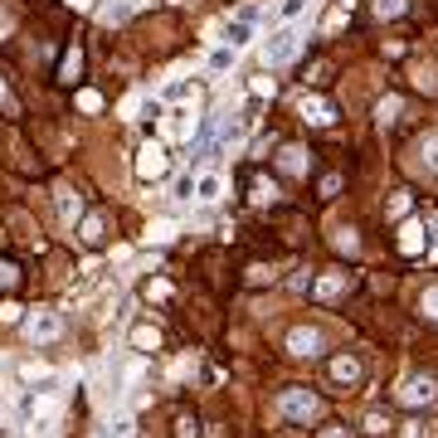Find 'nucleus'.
<instances>
[{
  "label": "nucleus",
  "mask_w": 438,
  "mask_h": 438,
  "mask_svg": "<svg viewBox=\"0 0 438 438\" xmlns=\"http://www.w3.org/2000/svg\"><path fill=\"white\" fill-rule=\"evenodd\" d=\"M336 248H341V253H355L360 243H355V234H351V229H341V234H336Z\"/></svg>",
  "instance_id": "23"
},
{
  "label": "nucleus",
  "mask_w": 438,
  "mask_h": 438,
  "mask_svg": "<svg viewBox=\"0 0 438 438\" xmlns=\"http://www.w3.org/2000/svg\"><path fill=\"white\" fill-rule=\"evenodd\" d=\"M400 438H438V424H429V419H409V424L400 429Z\"/></svg>",
  "instance_id": "12"
},
{
  "label": "nucleus",
  "mask_w": 438,
  "mask_h": 438,
  "mask_svg": "<svg viewBox=\"0 0 438 438\" xmlns=\"http://www.w3.org/2000/svg\"><path fill=\"white\" fill-rule=\"evenodd\" d=\"M390 424H385V414H365V434H385Z\"/></svg>",
  "instance_id": "26"
},
{
  "label": "nucleus",
  "mask_w": 438,
  "mask_h": 438,
  "mask_svg": "<svg viewBox=\"0 0 438 438\" xmlns=\"http://www.w3.org/2000/svg\"><path fill=\"white\" fill-rule=\"evenodd\" d=\"M395 112H400V98H385V103L375 108V117H380V122H395Z\"/></svg>",
  "instance_id": "22"
},
{
  "label": "nucleus",
  "mask_w": 438,
  "mask_h": 438,
  "mask_svg": "<svg viewBox=\"0 0 438 438\" xmlns=\"http://www.w3.org/2000/svg\"><path fill=\"white\" fill-rule=\"evenodd\" d=\"M302 117H307L312 127H331V122H336V108L322 103V98H302Z\"/></svg>",
  "instance_id": "8"
},
{
  "label": "nucleus",
  "mask_w": 438,
  "mask_h": 438,
  "mask_svg": "<svg viewBox=\"0 0 438 438\" xmlns=\"http://www.w3.org/2000/svg\"><path fill=\"white\" fill-rule=\"evenodd\" d=\"M24 336H29L34 346H49V341L64 336V317H59L54 307H34V312L24 317Z\"/></svg>",
  "instance_id": "1"
},
{
  "label": "nucleus",
  "mask_w": 438,
  "mask_h": 438,
  "mask_svg": "<svg viewBox=\"0 0 438 438\" xmlns=\"http://www.w3.org/2000/svg\"><path fill=\"white\" fill-rule=\"evenodd\" d=\"M400 248L414 258V253H424V224H404L400 229Z\"/></svg>",
  "instance_id": "9"
},
{
  "label": "nucleus",
  "mask_w": 438,
  "mask_h": 438,
  "mask_svg": "<svg viewBox=\"0 0 438 438\" xmlns=\"http://www.w3.org/2000/svg\"><path fill=\"white\" fill-rule=\"evenodd\" d=\"M302 5H307V0H283V20H292V15H297Z\"/></svg>",
  "instance_id": "33"
},
{
  "label": "nucleus",
  "mask_w": 438,
  "mask_h": 438,
  "mask_svg": "<svg viewBox=\"0 0 438 438\" xmlns=\"http://www.w3.org/2000/svg\"><path fill=\"white\" fill-rule=\"evenodd\" d=\"M59 215H64V219H69V224H73V219L83 215V200H78L73 190H59Z\"/></svg>",
  "instance_id": "11"
},
{
  "label": "nucleus",
  "mask_w": 438,
  "mask_h": 438,
  "mask_svg": "<svg viewBox=\"0 0 438 438\" xmlns=\"http://www.w3.org/2000/svg\"><path fill=\"white\" fill-rule=\"evenodd\" d=\"M103 438H108V434H103Z\"/></svg>",
  "instance_id": "38"
},
{
  "label": "nucleus",
  "mask_w": 438,
  "mask_h": 438,
  "mask_svg": "<svg viewBox=\"0 0 438 438\" xmlns=\"http://www.w3.org/2000/svg\"><path fill=\"white\" fill-rule=\"evenodd\" d=\"M20 312H24V307H15V302H5V307H0V322H20Z\"/></svg>",
  "instance_id": "32"
},
{
  "label": "nucleus",
  "mask_w": 438,
  "mask_h": 438,
  "mask_svg": "<svg viewBox=\"0 0 438 438\" xmlns=\"http://www.w3.org/2000/svg\"><path fill=\"white\" fill-rule=\"evenodd\" d=\"M15 278H20L15 263H0V288H15Z\"/></svg>",
  "instance_id": "30"
},
{
  "label": "nucleus",
  "mask_w": 438,
  "mask_h": 438,
  "mask_svg": "<svg viewBox=\"0 0 438 438\" xmlns=\"http://www.w3.org/2000/svg\"><path fill=\"white\" fill-rule=\"evenodd\" d=\"M297 44H302V34H297V29H278V34L268 39L263 59H268V64H288V59L297 54Z\"/></svg>",
  "instance_id": "4"
},
{
  "label": "nucleus",
  "mask_w": 438,
  "mask_h": 438,
  "mask_svg": "<svg viewBox=\"0 0 438 438\" xmlns=\"http://www.w3.org/2000/svg\"><path fill=\"white\" fill-rule=\"evenodd\" d=\"M253 93L258 98H273V78H253Z\"/></svg>",
  "instance_id": "31"
},
{
  "label": "nucleus",
  "mask_w": 438,
  "mask_h": 438,
  "mask_svg": "<svg viewBox=\"0 0 438 438\" xmlns=\"http://www.w3.org/2000/svg\"><path fill=\"white\" fill-rule=\"evenodd\" d=\"M190 195H195V181L181 176V181H176V200H190Z\"/></svg>",
  "instance_id": "24"
},
{
  "label": "nucleus",
  "mask_w": 438,
  "mask_h": 438,
  "mask_svg": "<svg viewBox=\"0 0 438 438\" xmlns=\"http://www.w3.org/2000/svg\"><path fill=\"white\" fill-rule=\"evenodd\" d=\"M69 5H73V10H93V0H69Z\"/></svg>",
  "instance_id": "35"
},
{
  "label": "nucleus",
  "mask_w": 438,
  "mask_h": 438,
  "mask_svg": "<svg viewBox=\"0 0 438 438\" xmlns=\"http://www.w3.org/2000/svg\"><path fill=\"white\" fill-rule=\"evenodd\" d=\"M341 288H346V273H327V278H317V288H312V292H317V297H336Z\"/></svg>",
  "instance_id": "14"
},
{
  "label": "nucleus",
  "mask_w": 438,
  "mask_h": 438,
  "mask_svg": "<svg viewBox=\"0 0 438 438\" xmlns=\"http://www.w3.org/2000/svg\"><path fill=\"white\" fill-rule=\"evenodd\" d=\"M146 239H151V243H171V239H176V224H171V219H161V224H151V234H146Z\"/></svg>",
  "instance_id": "19"
},
{
  "label": "nucleus",
  "mask_w": 438,
  "mask_h": 438,
  "mask_svg": "<svg viewBox=\"0 0 438 438\" xmlns=\"http://www.w3.org/2000/svg\"><path fill=\"white\" fill-rule=\"evenodd\" d=\"M0 108H10V98H5V83H0Z\"/></svg>",
  "instance_id": "36"
},
{
  "label": "nucleus",
  "mask_w": 438,
  "mask_h": 438,
  "mask_svg": "<svg viewBox=\"0 0 438 438\" xmlns=\"http://www.w3.org/2000/svg\"><path fill=\"white\" fill-rule=\"evenodd\" d=\"M176 429H181V438H195V419H181Z\"/></svg>",
  "instance_id": "34"
},
{
  "label": "nucleus",
  "mask_w": 438,
  "mask_h": 438,
  "mask_svg": "<svg viewBox=\"0 0 438 438\" xmlns=\"http://www.w3.org/2000/svg\"><path fill=\"white\" fill-rule=\"evenodd\" d=\"M278 409H283L288 419H297V424H307V419H317V414H322V400L292 385V390H283V395H278Z\"/></svg>",
  "instance_id": "2"
},
{
  "label": "nucleus",
  "mask_w": 438,
  "mask_h": 438,
  "mask_svg": "<svg viewBox=\"0 0 438 438\" xmlns=\"http://www.w3.org/2000/svg\"><path fill=\"white\" fill-rule=\"evenodd\" d=\"M195 195H200V200H219V176H205V181L195 185Z\"/></svg>",
  "instance_id": "20"
},
{
  "label": "nucleus",
  "mask_w": 438,
  "mask_h": 438,
  "mask_svg": "<svg viewBox=\"0 0 438 438\" xmlns=\"http://www.w3.org/2000/svg\"><path fill=\"white\" fill-rule=\"evenodd\" d=\"M78 69H83V54L73 49V54H64V64H59V78H64V83H73V78H78Z\"/></svg>",
  "instance_id": "16"
},
{
  "label": "nucleus",
  "mask_w": 438,
  "mask_h": 438,
  "mask_svg": "<svg viewBox=\"0 0 438 438\" xmlns=\"http://www.w3.org/2000/svg\"><path fill=\"white\" fill-rule=\"evenodd\" d=\"M229 64H234V49H215V54H210V69H215V73H224Z\"/></svg>",
  "instance_id": "21"
},
{
  "label": "nucleus",
  "mask_w": 438,
  "mask_h": 438,
  "mask_svg": "<svg viewBox=\"0 0 438 438\" xmlns=\"http://www.w3.org/2000/svg\"><path fill=\"white\" fill-rule=\"evenodd\" d=\"M248 24H253V20H248V15H239V20H234V24H229V49H243V44H248V34H253V29H248Z\"/></svg>",
  "instance_id": "10"
},
{
  "label": "nucleus",
  "mask_w": 438,
  "mask_h": 438,
  "mask_svg": "<svg viewBox=\"0 0 438 438\" xmlns=\"http://www.w3.org/2000/svg\"><path fill=\"white\" fill-rule=\"evenodd\" d=\"M360 375H365V365H360L355 355H336V360H331V380H341V385H360Z\"/></svg>",
  "instance_id": "7"
},
{
  "label": "nucleus",
  "mask_w": 438,
  "mask_h": 438,
  "mask_svg": "<svg viewBox=\"0 0 438 438\" xmlns=\"http://www.w3.org/2000/svg\"><path fill=\"white\" fill-rule=\"evenodd\" d=\"M434 395H438V380H434V375H409V380L400 385V404H409V409L429 404Z\"/></svg>",
  "instance_id": "3"
},
{
  "label": "nucleus",
  "mask_w": 438,
  "mask_h": 438,
  "mask_svg": "<svg viewBox=\"0 0 438 438\" xmlns=\"http://www.w3.org/2000/svg\"><path fill=\"white\" fill-rule=\"evenodd\" d=\"M136 176H141V181H161V176H166V151H161L156 141H146V146L136 151Z\"/></svg>",
  "instance_id": "5"
},
{
  "label": "nucleus",
  "mask_w": 438,
  "mask_h": 438,
  "mask_svg": "<svg viewBox=\"0 0 438 438\" xmlns=\"http://www.w3.org/2000/svg\"><path fill=\"white\" fill-rule=\"evenodd\" d=\"M404 0H375V15H400Z\"/></svg>",
  "instance_id": "27"
},
{
  "label": "nucleus",
  "mask_w": 438,
  "mask_h": 438,
  "mask_svg": "<svg viewBox=\"0 0 438 438\" xmlns=\"http://www.w3.org/2000/svg\"><path fill=\"white\" fill-rule=\"evenodd\" d=\"M253 200H258V205H273V200H278V185H273V181H253Z\"/></svg>",
  "instance_id": "18"
},
{
  "label": "nucleus",
  "mask_w": 438,
  "mask_h": 438,
  "mask_svg": "<svg viewBox=\"0 0 438 438\" xmlns=\"http://www.w3.org/2000/svg\"><path fill=\"white\" fill-rule=\"evenodd\" d=\"M78 108H83V112H98V108H103V98H98V93H78Z\"/></svg>",
  "instance_id": "29"
},
{
  "label": "nucleus",
  "mask_w": 438,
  "mask_h": 438,
  "mask_svg": "<svg viewBox=\"0 0 438 438\" xmlns=\"http://www.w3.org/2000/svg\"><path fill=\"white\" fill-rule=\"evenodd\" d=\"M83 243H93V248L103 243V219H98V215H88V219H83Z\"/></svg>",
  "instance_id": "17"
},
{
  "label": "nucleus",
  "mask_w": 438,
  "mask_h": 438,
  "mask_svg": "<svg viewBox=\"0 0 438 438\" xmlns=\"http://www.w3.org/2000/svg\"><path fill=\"white\" fill-rule=\"evenodd\" d=\"M132 346H136V351H156V346H161V331L156 327H136L132 331Z\"/></svg>",
  "instance_id": "13"
},
{
  "label": "nucleus",
  "mask_w": 438,
  "mask_h": 438,
  "mask_svg": "<svg viewBox=\"0 0 438 438\" xmlns=\"http://www.w3.org/2000/svg\"><path fill=\"white\" fill-rule=\"evenodd\" d=\"M424 317H434V322H438V288L424 292Z\"/></svg>",
  "instance_id": "28"
},
{
  "label": "nucleus",
  "mask_w": 438,
  "mask_h": 438,
  "mask_svg": "<svg viewBox=\"0 0 438 438\" xmlns=\"http://www.w3.org/2000/svg\"><path fill=\"white\" fill-rule=\"evenodd\" d=\"M307 166H312V156H307L302 146H288V151H283V171H307Z\"/></svg>",
  "instance_id": "15"
},
{
  "label": "nucleus",
  "mask_w": 438,
  "mask_h": 438,
  "mask_svg": "<svg viewBox=\"0 0 438 438\" xmlns=\"http://www.w3.org/2000/svg\"><path fill=\"white\" fill-rule=\"evenodd\" d=\"M248 283H273V268H263V263H253V268H248Z\"/></svg>",
  "instance_id": "25"
},
{
  "label": "nucleus",
  "mask_w": 438,
  "mask_h": 438,
  "mask_svg": "<svg viewBox=\"0 0 438 438\" xmlns=\"http://www.w3.org/2000/svg\"><path fill=\"white\" fill-rule=\"evenodd\" d=\"M288 351H292V355H317V351H322V331L317 327H292L288 331Z\"/></svg>",
  "instance_id": "6"
},
{
  "label": "nucleus",
  "mask_w": 438,
  "mask_h": 438,
  "mask_svg": "<svg viewBox=\"0 0 438 438\" xmlns=\"http://www.w3.org/2000/svg\"><path fill=\"white\" fill-rule=\"evenodd\" d=\"M322 438H346V434H336V429H327V434H322Z\"/></svg>",
  "instance_id": "37"
}]
</instances>
